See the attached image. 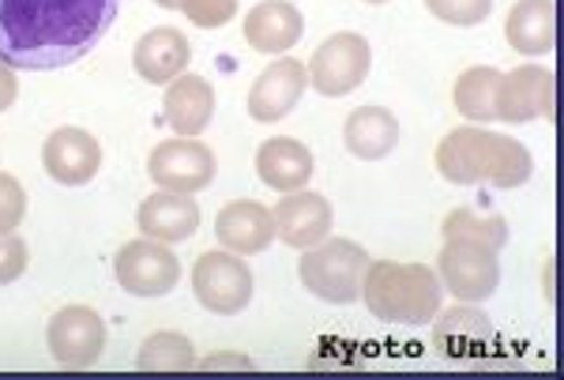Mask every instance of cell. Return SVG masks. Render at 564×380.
Returning <instances> with one entry per match:
<instances>
[{
  "label": "cell",
  "mask_w": 564,
  "mask_h": 380,
  "mask_svg": "<svg viewBox=\"0 0 564 380\" xmlns=\"http://www.w3.org/2000/svg\"><path fill=\"white\" fill-rule=\"evenodd\" d=\"M124 0H0V61L26 72L76 65L102 42Z\"/></svg>",
  "instance_id": "1"
},
{
  "label": "cell",
  "mask_w": 564,
  "mask_h": 380,
  "mask_svg": "<svg viewBox=\"0 0 564 380\" xmlns=\"http://www.w3.org/2000/svg\"><path fill=\"white\" fill-rule=\"evenodd\" d=\"M436 170L452 185L520 188L534 174V159L520 140L481 124L452 129L436 148Z\"/></svg>",
  "instance_id": "2"
},
{
  "label": "cell",
  "mask_w": 564,
  "mask_h": 380,
  "mask_svg": "<svg viewBox=\"0 0 564 380\" xmlns=\"http://www.w3.org/2000/svg\"><path fill=\"white\" fill-rule=\"evenodd\" d=\"M361 302L384 324H417L436 321L444 305V283L425 264H395V260H369L361 279Z\"/></svg>",
  "instance_id": "3"
},
{
  "label": "cell",
  "mask_w": 564,
  "mask_h": 380,
  "mask_svg": "<svg viewBox=\"0 0 564 380\" xmlns=\"http://www.w3.org/2000/svg\"><path fill=\"white\" fill-rule=\"evenodd\" d=\"M369 268V252L366 246L350 238H324L313 249L302 252V275L305 291L316 294L327 305H354L361 297V279Z\"/></svg>",
  "instance_id": "4"
},
{
  "label": "cell",
  "mask_w": 564,
  "mask_h": 380,
  "mask_svg": "<svg viewBox=\"0 0 564 380\" xmlns=\"http://www.w3.org/2000/svg\"><path fill=\"white\" fill-rule=\"evenodd\" d=\"M369 65H372L369 42L354 31H343V34H332V39L313 53L305 72H308V84L321 90V95L343 98L366 84Z\"/></svg>",
  "instance_id": "5"
},
{
  "label": "cell",
  "mask_w": 564,
  "mask_h": 380,
  "mask_svg": "<svg viewBox=\"0 0 564 380\" xmlns=\"http://www.w3.org/2000/svg\"><path fill=\"white\" fill-rule=\"evenodd\" d=\"M193 291L204 310L218 316H234L252 302V271L230 249L204 252L193 268Z\"/></svg>",
  "instance_id": "6"
},
{
  "label": "cell",
  "mask_w": 564,
  "mask_h": 380,
  "mask_svg": "<svg viewBox=\"0 0 564 380\" xmlns=\"http://www.w3.org/2000/svg\"><path fill=\"white\" fill-rule=\"evenodd\" d=\"M436 275L459 302H486L500 283L497 249L478 246V241H444L436 257Z\"/></svg>",
  "instance_id": "7"
},
{
  "label": "cell",
  "mask_w": 564,
  "mask_h": 380,
  "mask_svg": "<svg viewBox=\"0 0 564 380\" xmlns=\"http://www.w3.org/2000/svg\"><path fill=\"white\" fill-rule=\"evenodd\" d=\"M117 283L135 297H162L177 286L181 279V260L174 257V249L162 246L154 238H140L121 246L113 260Z\"/></svg>",
  "instance_id": "8"
},
{
  "label": "cell",
  "mask_w": 564,
  "mask_h": 380,
  "mask_svg": "<svg viewBox=\"0 0 564 380\" xmlns=\"http://www.w3.org/2000/svg\"><path fill=\"white\" fill-rule=\"evenodd\" d=\"M218 162L212 155V148L188 140V135H177V140H166L151 151L148 159V174L159 188H170V193H199L215 181Z\"/></svg>",
  "instance_id": "9"
},
{
  "label": "cell",
  "mask_w": 564,
  "mask_h": 380,
  "mask_svg": "<svg viewBox=\"0 0 564 380\" xmlns=\"http://www.w3.org/2000/svg\"><path fill=\"white\" fill-rule=\"evenodd\" d=\"M50 355L61 366H95L106 347V324L90 305H65L50 316Z\"/></svg>",
  "instance_id": "10"
},
{
  "label": "cell",
  "mask_w": 564,
  "mask_h": 380,
  "mask_svg": "<svg viewBox=\"0 0 564 380\" xmlns=\"http://www.w3.org/2000/svg\"><path fill=\"white\" fill-rule=\"evenodd\" d=\"M553 95H557V79L550 68L542 65H523L516 72L500 76V98H497V117L508 124H527V121H553Z\"/></svg>",
  "instance_id": "11"
},
{
  "label": "cell",
  "mask_w": 564,
  "mask_h": 380,
  "mask_svg": "<svg viewBox=\"0 0 564 380\" xmlns=\"http://www.w3.org/2000/svg\"><path fill=\"white\" fill-rule=\"evenodd\" d=\"M308 87V72L302 61L294 57H279L275 65H268L257 76V84L249 90V117L263 124L282 121L297 102H302Z\"/></svg>",
  "instance_id": "12"
},
{
  "label": "cell",
  "mask_w": 564,
  "mask_h": 380,
  "mask_svg": "<svg viewBox=\"0 0 564 380\" xmlns=\"http://www.w3.org/2000/svg\"><path fill=\"white\" fill-rule=\"evenodd\" d=\"M275 219V234L286 241L290 249H313L316 241H324L332 234V204L327 196L313 193V188H297V193H282L279 207L271 211Z\"/></svg>",
  "instance_id": "13"
},
{
  "label": "cell",
  "mask_w": 564,
  "mask_h": 380,
  "mask_svg": "<svg viewBox=\"0 0 564 380\" xmlns=\"http://www.w3.org/2000/svg\"><path fill=\"white\" fill-rule=\"evenodd\" d=\"M45 174L57 185H87L102 166V148L84 129H57L42 148Z\"/></svg>",
  "instance_id": "14"
},
{
  "label": "cell",
  "mask_w": 564,
  "mask_h": 380,
  "mask_svg": "<svg viewBox=\"0 0 564 380\" xmlns=\"http://www.w3.org/2000/svg\"><path fill=\"white\" fill-rule=\"evenodd\" d=\"M135 226H140L143 238H154V241H162V246H174V241H185L196 234L199 207L188 193L159 188V193L140 204V211H135Z\"/></svg>",
  "instance_id": "15"
},
{
  "label": "cell",
  "mask_w": 564,
  "mask_h": 380,
  "mask_svg": "<svg viewBox=\"0 0 564 380\" xmlns=\"http://www.w3.org/2000/svg\"><path fill=\"white\" fill-rule=\"evenodd\" d=\"M212 113H215V90L204 76L181 72L177 79L166 84V95H162V117H166V124L177 135L196 140V135L212 124Z\"/></svg>",
  "instance_id": "16"
},
{
  "label": "cell",
  "mask_w": 564,
  "mask_h": 380,
  "mask_svg": "<svg viewBox=\"0 0 564 380\" xmlns=\"http://www.w3.org/2000/svg\"><path fill=\"white\" fill-rule=\"evenodd\" d=\"M215 238L223 249L238 252V257H257L271 246L275 238V219L271 211L257 200H234L218 211L215 219Z\"/></svg>",
  "instance_id": "17"
},
{
  "label": "cell",
  "mask_w": 564,
  "mask_h": 380,
  "mask_svg": "<svg viewBox=\"0 0 564 380\" xmlns=\"http://www.w3.org/2000/svg\"><path fill=\"white\" fill-rule=\"evenodd\" d=\"M305 20L290 0H263L245 15V42L257 53H286L302 42Z\"/></svg>",
  "instance_id": "18"
},
{
  "label": "cell",
  "mask_w": 564,
  "mask_h": 380,
  "mask_svg": "<svg viewBox=\"0 0 564 380\" xmlns=\"http://www.w3.org/2000/svg\"><path fill=\"white\" fill-rule=\"evenodd\" d=\"M188 57H193V45L174 26H154L132 50V65L148 84H170V79H177L188 68Z\"/></svg>",
  "instance_id": "19"
},
{
  "label": "cell",
  "mask_w": 564,
  "mask_h": 380,
  "mask_svg": "<svg viewBox=\"0 0 564 380\" xmlns=\"http://www.w3.org/2000/svg\"><path fill=\"white\" fill-rule=\"evenodd\" d=\"M257 174L268 188L275 193H297L313 177V155L302 140H290V135H275V140H263L257 151Z\"/></svg>",
  "instance_id": "20"
},
{
  "label": "cell",
  "mask_w": 564,
  "mask_h": 380,
  "mask_svg": "<svg viewBox=\"0 0 564 380\" xmlns=\"http://www.w3.org/2000/svg\"><path fill=\"white\" fill-rule=\"evenodd\" d=\"M505 39L523 57H545L557 45V8L553 0H520L505 20Z\"/></svg>",
  "instance_id": "21"
},
{
  "label": "cell",
  "mask_w": 564,
  "mask_h": 380,
  "mask_svg": "<svg viewBox=\"0 0 564 380\" xmlns=\"http://www.w3.org/2000/svg\"><path fill=\"white\" fill-rule=\"evenodd\" d=\"M343 140H347L350 155L361 162L388 159L399 143V121H395V113L384 110V106H361V110H354L347 117Z\"/></svg>",
  "instance_id": "22"
},
{
  "label": "cell",
  "mask_w": 564,
  "mask_h": 380,
  "mask_svg": "<svg viewBox=\"0 0 564 380\" xmlns=\"http://www.w3.org/2000/svg\"><path fill=\"white\" fill-rule=\"evenodd\" d=\"M500 76L497 68H467L456 79V110L475 124L500 121L497 117V98H500Z\"/></svg>",
  "instance_id": "23"
},
{
  "label": "cell",
  "mask_w": 564,
  "mask_h": 380,
  "mask_svg": "<svg viewBox=\"0 0 564 380\" xmlns=\"http://www.w3.org/2000/svg\"><path fill=\"white\" fill-rule=\"evenodd\" d=\"M489 336H494V328H489V321L481 313L452 310L436 324V350H441L444 358H467V355H475Z\"/></svg>",
  "instance_id": "24"
},
{
  "label": "cell",
  "mask_w": 564,
  "mask_h": 380,
  "mask_svg": "<svg viewBox=\"0 0 564 380\" xmlns=\"http://www.w3.org/2000/svg\"><path fill=\"white\" fill-rule=\"evenodd\" d=\"M441 234L444 241H478V246H489L497 252L508 246V222L500 215H481L470 211V207H456L452 215H444Z\"/></svg>",
  "instance_id": "25"
},
{
  "label": "cell",
  "mask_w": 564,
  "mask_h": 380,
  "mask_svg": "<svg viewBox=\"0 0 564 380\" xmlns=\"http://www.w3.org/2000/svg\"><path fill=\"white\" fill-rule=\"evenodd\" d=\"M196 366V350L181 332H159L140 347V358H135V369L143 373H181V369Z\"/></svg>",
  "instance_id": "26"
},
{
  "label": "cell",
  "mask_w": 564,
  "mask_h": 380,
  "mask_svg": "<svg viewBox=\"0 0 564 380\" xmlns=\"http://www.w3.org/2000/svg\"><path fill=\"white\" fill-rule=\"evenodd\" d=\"M425 8L452 26H475L494 12V0H425Z\"/></svg>",
  "instance_id": "27"
},
{
  "label": "cell",
  "mask_w": 564,
  "mask_h": 380,
  "mask_svg": "<svg viewBox=\"0 0 564 380\" xmlns=\"http://www.w3.org/2000/svg\"><path fill=\"white\" fill-rule=\"evenodd\" d=\"M181 12L188 15V23L215 31L238 15V0H181Z\"/></svg>",
  "instance_id": "28"
},
{
  "label": "cell",
  "mask_w": 564,
  "mask_h": 380,
  "mask_svg": "<svg viewBox=\"0 0 564 380\" xmlns=\"http://www.w3.org/2000/svg\"><path fill=\"white\" fill-rule=\"evenodd\" d=\"M26 215V193L12 174H0V234H12Z\"/></svg>",
  "instance_id": "29"
},
{
  "label": "cell",
  "mask_w": 564,
  "mask_h": 380,
  "mask_svg": "<svg viewBox=\"0 0 564 380\" xmlns=\"http://www.w3.org/2000/svg\"><path fill=\"white\" fill-rule=\"evenodd\" d=\"M26 271V241L15 234H0V286L15 283Z\"/></svg>",
  "instance_id": "30"
},
{
  "label": "cell",
  "mask_w": 564,
  "mask_h": 380,
  "mask_svg": "<svg viewBox=\"0 0 564 380\" xmlns=\"http://www.w3.org/2000/svg\"><path fill=\"white\" fill-rule=\"evenodd\" d=\"M15 95H20V79H15V72L8 61H0V113L15 102Z\"/></svg>",
  "instance_id": "31"
},
{
  "label": "cell",
  "mask_w": 564,
  "mask_h": 380,
  "mask_svg": "<svg viewBox=\"0 0 564 380\" xmlns=\"http://www.w3.org/2000/svg\"><path fill=\"white\" fill-rule=\"evenodd\" d=\"M245 366H249V361L238 355H215L204 361V369H245Z\"/></svg>",
  "instance_id": "32"
},
{
  "label": "cell",
  "mask_w": 564,
  "mask_h": 380,
  "mask_svg": "<svg viewBox=\"0 0 564 380\" xmlns=\"http://www.w3.org/2000/svg\"><path fill=\"white\" fill-rule=\"evenodd\" d=\"M159 8H181V0H154Z\"/></svg>",
  "instance_id": "33"
},
{
  "label": "cell",
  "mask_w": 564,
  "mask_h": 380,
  "mask_svg": "<svg viewBox=\"0 0 564 380\" xmlns=\"http://www.w3.org/2000/svg\"><path fill=\"white\" fill-rule=\"evenodd\" d=\"M361 4H388V0H361Z\"/></svg>",
  "instance_id": "34"
}]
</instances>
